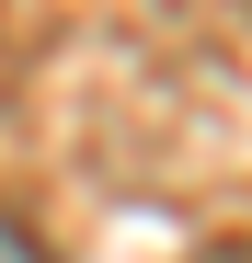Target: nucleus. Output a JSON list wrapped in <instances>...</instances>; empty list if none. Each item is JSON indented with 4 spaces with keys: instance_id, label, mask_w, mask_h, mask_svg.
<instances>
[{
    "instance_id": "obj_1",
    "label": "nucleus",
    "mask_w": 252,
    "mask_h": 263,
    "mask_svg": "<svg viewBox=\"0 0 252 263\" xmlns=\"http://www.w3.org/2000/svg\"><path fill=\"white\" fill-rule=\"evenodd\" d=\"M0 263H46V240H34V229H23L12 206H0Z\"/></svg>"
},
{
    "instance_id": "obj_2",
    "label": "nucleus",
    "mask_w": 252,
    "mask_h": 263,
    "mask_svg": "<svg viewBox=\"0 0 252 263\" xmlns=\"http://www.w3.org/2000/svg\"><path fill=\"white\" fill-rule=\"evenodd\" d=\"M195 263H252V240H218V252H195Z\"/></svg>"
}]
</instances>
